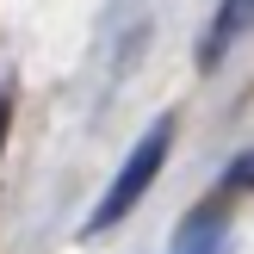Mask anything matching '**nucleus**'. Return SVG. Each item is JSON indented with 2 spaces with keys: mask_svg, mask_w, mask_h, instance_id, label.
Wrapping results in <instances>:
<instances>
[{
  "mask_svg": "<svg viewBox=\"0 0 254 254\" xmlns=\"http://www.w3.org/2000/svg\"><path fill=\"white\" fill-rule=\"evenodd\" d=\"M168 149H174V112L168 118H155L143 130V143L124 155V168H118V180L106 186V198H99L93 211H87V236H106V230H118L124 217H130L136 205H143V192L155 186V174H161V161H168Z\"/></svg>",
  "mask_w": 254,
  "mask_h": 254,
  "instance_id": "nucleus-1",
  "label": "nucleus"
},
{
  "mask_svg": "<svg viewBox=\"0 0 254 254\" xmlns=\"http://www.w3.org/2000/svg\"><path fill=\"white\" fill-rule=\"evenodd\" d=\"M248 31H254V0H217V12L205 19V37H198V74H217V62Z\"/></svg>",
  "mask_w": 254,
  "mask_h": 254,
  "instance_id": "nucleus-2",
  "label": "nucleus"
},
{
  "mask_svg": "<svg viewBox=\"0 0 254 254\" xmlns=\"http://www.w3.org/2000/svg\"><path fill=\"white\" fill-rule=\"evenodd\" d=\"M230 248V211H223V198H205V205H192L180 217V230H174L168 254H223Z\"/></svg>",
  "mask_w": 254,
  "mask_h": 254,
  "instance_id": "nucleus-3",
  "label": "nucleus"
},
{
  "mask_svg": "<svg viewBox=\"0 0 254 254\" xmlns=\"http://www.w3.org/2000/svg\"><path fill=\"white\" fill-rule=\"evenodd\" d=\"M236 192H254V155H242L230 174H223V198H236Z\"/></svg>",
  "mask_w": 254,
  "mask_h": 254,
  "instance_id": "nucleus-4",
  "label": "nucleus"
},
{
  "mask_svg": "<svg viewBox=\"0 0 254 254\" xmlns=\"http://www.w3.org/2000/svg\"><path fill=\"white\" fill-rule=\"evenodd\" d=\"M0 143H6V87H0Z\"/></svg>",
  "mask_w": 254,
  "mask_h": 254,
  "instance_id": "nucleus-5",
  "label": "nucleus"
}]
</instances>
